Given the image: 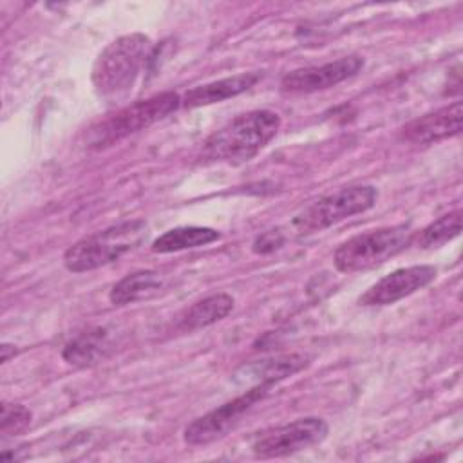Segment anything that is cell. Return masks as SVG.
<instances>
[{"label": "cell", "instance_id": "ac0fdd59", "mask_svg": "<svg viewBox=\"0 0 463 463\" xmlns=\"http://www.w3.org/2000/svg\"><path fill=\"white\" fill-rule=\"evenodd\" d=\"M461 210H452L445 215H441L439 219L432 221L429 226H425L421 232L412 235V242L421 248H439L445 242L452 241L454 237L459 235L461 232Z\"/></svg>", "mask_w": 463, "mask_h": 463}, {"label": "cell", "instance_id": "7a4b0ae2", "mask_svg": "<svg viewBox=\"0 0 463 463\" xmlns=\"http://www.w3.org/2000/svg\"><path fill=\"white\" fill-rule=\"evenodd\" d=\"M152 52V42L141 33H132L110 42L96 58L90 72L94 90L109 101L123 99L139 78Z\"/></svg>", "mask_w": 463, "mask_h": 463}, {"label": "cell", "instance_id": "ba28073f", "mask_svg": "<svg viewBox=\"0 0 463 463\" xmlns=\"http://www.w3.org/2000/svg\"><path fill=\"white\" fill-rule=\"evenodd\" d=\"M268 391H269L268 385H253L251 389L244 391L233 400L195 418L192 423L186 425L183 432V439L188 445L199 447V445H208L224 438L241 421V418L268 394Z\"/></svg>", "mask_w": 463, "mask_h": 463}, {"label": "cell", "instance_id": "52a82bcc", "mask_svg": "<svg viewBox=\"0 0 463 463\" xmlns=\"http://www.w3.org/2000/svg\"><path fill=\"white\" fill-rule=\"evenodd\" d=\"M327 423L322 418L307 416L259 432L251 441L257 458H282L320 443L327 436Z\"/></svg>", "mask_w": 463, "mask_h": 463}, {"label": "cell", "instance_id": "8992f818", "mask_svg": "<svg viewBox=\"0 0 463 463\" xmlns=\"http://www.w3.org/2000/svg\"><path fill=\"white\" fill-rule=\"evenodd\" d=\"M378 192L371 184L344 186L333 194L311 203L293 219V226L300 233L322 232L344 219L371 210L376 203Z\"/></svg>", "mask_w": 463, "mask_h": 463}, {"label": "cell", "instance_id": "30bf717a", "mask_svg": "<svg viewBox=\"0 0 463 463\" xmlns=\"http://www.w3.org/2000/svg\"><path fill=\"white\" fill-rule=\"evenodd\" d=\"M436 268L429 264H416L394 269L392 273L382 277L376 284H373L360 298V306H389L394 304L425 286H429L436 279Z\"/></svg>", "mask_w": 463, "mask_h": 463}, {"label": "cell", "instance_id": "4fadbf2b", "mask_svg": "<svg viewBox=\"0 0 463 463\" xmlns=\"http://www.w3.org/2000/svg\"><path fill=\"white\" fill-rule=\"evenodd\" d=\"M309 360L304 354L289 353V354H279L264 360H255L248 365H244L237 376L244 382H253V385H268L271 387L277 382H282L304 367H307Z\"/></svg>", "mask_w": 463, "mask_h": 463}, {"label": "cell", "instance_id": "7c38bea8", "mask_svg": "<svg viewBox=\"0 0 463 463\" xmlns=\"http://www.w3.org/2000/svg\"><path fill=\"white\" fill-rule=\"evenodd\" d=\"M260 80V72H241L235 76L221 78L217 81H210L199 87H194L184 92L181 98V107L186 109H195V107H204L212 103L224 101L228 98L239 96L246 90H250L257 81Z\"/></svg>", "mask_w": 463, "mask_h": 463}, {"label": "cell", "instance_id": "ffe728a7", "mask_svg": "<svg viewBox=\"0 0 463 463\" xmlns=\"http://www.w3.org/2000/svg\"><path fill=\"white\" fill-rule=\"evenodd\" d=\"M284 242V237L279 230H269V232H264L260 233L255 241H253V251L255 253H260V255H266V253H271L275 250H279Z\"/></svg>", "mask_w": 463, "mask_h": 463}, {"label": "cell", "instance_id": "5b68a950", "mask_svg": "<svg viewBox=\"0 0 463 463\" xmlns=\"http://www.w3.org/2000/svg\"><path fill=\"white\" fill-rule=\"evenodd\" d=\"M412 235L414 232L409 224H394L358 233L335 250V268L342 273L376 268L412 244Z\"/></svg>", "mask_w": 463, "mask_h": 463}, {"label": "cell", "instance_id": "5bb4252c", "mask_svg": "<svg viewBox=\"0 0 463 463\" xmlns=\"http://www.w3.org/2000/svg\"><path fill=\"white\" fill-rule=\"evenodd\" d=\"M233 298L228 293H215L197 300L190 307H186L175 322V327L181 331H197L208 327L224 317H228L233 309Z\"/></svg>", "mask_w": 463, "mask_h": 463}, {"label": "cell", "instance_id": "e0dca14e", "mask_svg": "<svg viewBox=\"0 0 463 463\" xmlns=\"http://www.w3.org/2000/svg\"><path fill=\"white\" fill-rule=\"evenodd\" d=\"M221 239V233L208 226H179L165 232L152 242L156 253H174L190 248L212 244Z\"/></svg>", "mask_w": 463, "mask_h": 463}, {"label": "cell", "instance_id": "8fae6325", "mask_svg": "<svg viewBox=\"0 0 463 463\" xmlns=\"http://www.w3.org/2000/svg\"><path fill=\"white\" fill-rule=\"evenodd\" d=\"M461 121H463V105L461 101H454L434 112L423 114L409 121L400 134H402V139L407 143L432 145L447 137L458 136L461 132Z\"/></svg>", "mask_w": 463, "mask_h": 463}, {"label": "cell", "instance_id": "d6986e66", "mask_svg": "<svg viewBox=\"0 0 463 463\" xmlns=\"http://www.w3.org/2000/svg\"><path fill=\"white\" fill-rule=\"evenodd\" d=\"M31 411L20 403H2L0 430L4 436H16L31 425Z\"/></svg>", "mask_w": 463, "mask_h": 463}, {"label": "cell", "instance_id": "6da1fadb", "mask_svg": "<svg viewBox=\"0 0 463 463\" xmlns=\"http://www.w3.org/2000/svg\"><path fill=\"white\" fill-rule=\"evenodd\" d=\"M280 116L268 109L239 114L203 143V157L219 163H244L255 157L279 132Z\"/></svg>", "mask_w": 463, "mask_h": 463}, {"label": "cell", "instance_id": "277c9868", "mask_svg": "<svg viewBox=\"0 0 463 463\" xmlns=\"http://www.w3.org/2000/svg\"><path fill=\"white\" fill-rule=\"evenodd\" d=\"M179 107H181V96L172 90L159 92L146 99L127 105L125 109L118 110L116 114L105 119H99L96 125L89 128L87 146L94 150L107 148L128 137L130 134H136L139 130L152 127L154 123L161 121Z\"/></svg>", "mask_w": 463, "mask_h": 463}, {"label": "cell", "instance_id": "9a60e30c", "mask_svg": "<svg viewBox=\"0 0 463 463\" xmlns=\"http://www.w3.org/2000/svg\"><path fill=\"white\" fill-rule=\"evenodd\" d=\"M163 277L152 269H141L128 273L119 282H116L109 293V298L114 306L134 304L156 297L163 289Z\"/></svg>", "mask_w": 463, "mask_h": 463}, {"label": "cell", "instance_id": "2e32d148", "mask_svg": "<svg viewBox=\"0 0 463 463\" xmlns=\"http://www.w3.org/2000/svg\"><path fill=\"white\" fill-rule=\"evenodd\" d=\"M109 349H110L109 333L101 327H94L69 340L61 351V356L71 365L87 367L101 360Z\"/></svg>", "mask_w": 463, "mask_h": 463}, {"label": "cell", "instance_id": "3957f363", "mask_svg": "<svg viewBox=\"0 0 463 463\" xmlns=\"http://www.w3.org/2000/svg\"><path fill=\"white\" fill-rule=\"evenodd\" d=\"M148 237V224L141 219L125 221L74 242L63 253V264L72 273L107 266L141 246Z\"/></svg>", "mask_w": 463, "mask_h": 463}, {"label": "cell", "instance_id": "9c48e42d", "mask_svg": "<svg viewBox=\"0 0 463 463\" xmlns=\"http://www.w3.org/2000/svg\"><path fill=\"white\" fill-rule=\"evenodd\" d=\"M364 67V58L344 56L322 65L304 67L288 72L280 80V90L288 94H311L318 90L331 89L344 80L354 76Z\"/></svg>", "mask_w": 463, "mask_h": 463}, {"label": "cell", "instance_id": "44dd1931", "mask_svg": "<svg viewBox=\"0 0 463 463\" xmlns=\"http://www.w3.org/2000/svg\"><path fill=\"white\" fill-rule=\"evenodd\" d=\"M0 351H2V362H4V364L9 362V358L16 354V349H14V345H11V344H2Z\"/></svg>", "mask_w": 463, "mask_h": 463}]
</instances>
